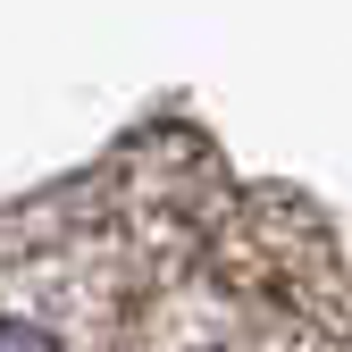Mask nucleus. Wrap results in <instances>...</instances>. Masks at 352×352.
<instances>
[{"label": "nucleus", "instance_id": "nucleus-1", "mask_svg": "<svg viewBox=\"0 0 352 352\" xmlns=\"http://www.w3.org/2000/svg\"><path fill=\"white\" fill-rule=\"evenodd\" d=\"M0 352H67L51 311H17V294L0 285Z\"/></svg>", "mask_w": 352, "mask_h": 352}]
</instances>
